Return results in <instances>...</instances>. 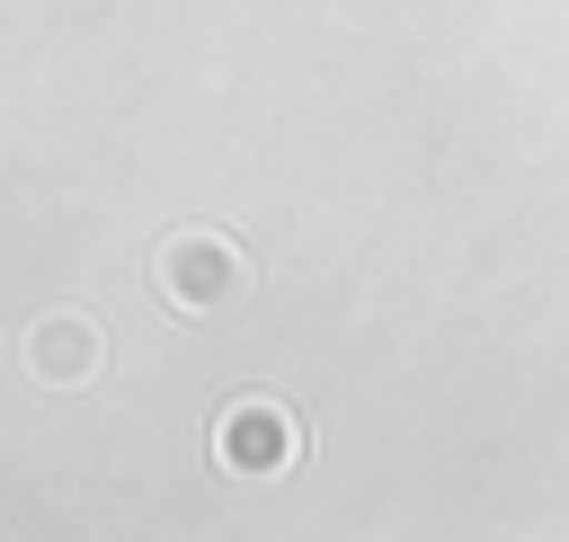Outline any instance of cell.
Returning a JSON list of instances; mask_svg holds the SVG:
<instances>
[{
	"instance_id": "cell-1",
	"label": "cell",
	"mask_w": 569,
	"mask_h": 542,
	"mask_svg": "<svg viewBox=\"0 0 569 542\" xmlns=\"http://www.w3.org/2000/svg\"><path fill=\"white\" fill-rule=\"evenodd\" d=\"M213 453H222V471H284L302 453V426L276 400H231L222 426H213Z\"/></svg>"
},
{
	"instance_id": "cell-2",
	"label": "cell",
	"mask_w": 569,
	"mask_h": 542,
	"mask_svg": "<svg viewBox=\"0 0 569 542\" xmlns=\"http://www.w3.org/2000/svg\"><path fill=\"white\" fill-rule=\"evenodd\" d=\"M160 284H169V302H187V311H213V302L240 284V258H231V240H213V231H187V240H169V249H160Z\"/></svg>"
}]
</instances>
